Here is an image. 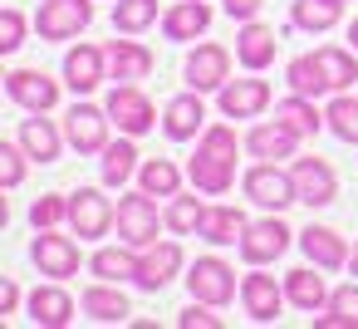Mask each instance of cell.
<instances>
[{"label": "cell", "instance_id": "47", "mask_svg": "<svg viewBox=\"0 0 358 329\" xmlns=\"http://www.w3.org/2000/svg\"><path fill=\"white\" fill-rule=\"evenodd\" d=\"M348 260H353V275H358V241H353V255H348Z\"/></svg>", "mask_w": 358, "mask_h": 329}, {"label": "cell", "instance_id": "1", "mask_svg": "<svg viewBox=\"0 0 358 329\" xmlns=\"http://www.w3.org/2000/svg\"><path fill=\"white\" fill-rule=\"evenodd\" d=\"M241 187H245V197H250L255 206H265V211H285L289 202H299V192H294V172H285L280 162H265V158L241 177Z\"/></svg>", "mask_w": 358, "mask_h": 329}, {"label": "cell", "instance_id": "17", "mask_svg": "<svg viewBox=\"0 0 358 329\" xmlns=\"http://www.w3.org/2000/svg\"><path fill=\"white\" fill-rule=\"evenodd\" d=\"M275 55H280V35H275L270 25H260V20H241L236 59H241L250 74H260V69H270V64H275Z\"/></svg>", "mask_w": 358, "mask_h": 329}, {"label": "cell", "instance_id": "12", "mask_svg": "<svg viewBox=\"0 0 358 329\" xmlns=\"http://www.w3.org/2000/svg\"><path fill=\"white\" fill-rule=\"evenodd\" d=\"M30 260H35V265H40V275H50V280H69V275H79V246H74L69 236H59L55 226L35 236Z\"/></svg>", "mask_w": 358, "mask_h": 329}, {"label": "cell", "instance_id": "15", "mask_svg": "<svg viewBox=\"0 0 358 329\" xmlns=\"http://www.w3.org/2000/svg\"><path fill=\"white\" fill-rule=\"evenodd\" d=\"M289 172H294V192H299L304 206H329L338 197V177L324 158H294Z\"/></svg>", "mask_w": 358, "mask_h": 329}, {"label": "cell", "instance_id": "5", "mask_svg": "<svg viewBox=\"0 0 358 329\" xmlns=\"http://www.w3.org/2000/svg\"><path fill=\"white\" fill-rule=\"evenodd\" d=\"M108 118L118 123V133H133V138H143V133H152L157 128V108H152V99L138 89V84H113V94H108Z\"/></svg>", "mask_w": 358, "mask_h": 329}, {"label": "cell", "instance_id": "46", "mask_svg": "<svg viewBox=\"0 0 358 329\" xmlns=\"http://www.w3.org/2000/svg\"><path fill=\"white\" fill-rule=\"evenodd\" d=\"M348 40H353V50H358V20H353V25H348Z\"/></svg>", "mask_w": 358, "mask_h": 329}, {"label": "cell", "instance_id": "40", "mask_svg": "<svg viewBox=\"0 0 358 329\" xmlns=\"http://www.w3.org/2000/svg\"><path fill=\"white\" fill-rule=\"evenodd\" d=\"M30 221H35V231H50V226H59V221H69V197H59V192H50V197H40V202L30 206Z\"/></svg>", "mask_w": 358, "mask_h": 329}, {"label": "cell", "instance_id": "45", "mask_svg": "<svg viewBox=\"0 0 358 329\" xmlns=\"http://www.w3.org/2000/svg\"><path fill=\"white\" fill-rule=\"evenodd\" d=\"M20 309V285L15 275H6V285H0V314H15Z\"/></svg>", "mask_w": 358, "mask_h": 329}, {"label": "cell", "instance_id": "20", "mask_svg": "<svg viewBox=\"0 0 358 329\" xmlns=\"http://www.w3.org/2000/svg\"><path fill=\"white\" fill-rule=\"evenodd\" d=\"M294 148H299V133H294L285 118H275V123H255V128L245 133V153H250V158H265V162L294 158Z\"/></svg>", "mask_w": 358, "mask_h": 329}, {"label": "cell", "instance_id": "16", "mask_svg": "<svg viewBox=\"0 0 358 329\" xmlns=\"http://www.w3.org/2000/svg\"><path fill=\"white\" fill-rule=\"evenodd\" d=\"M216 104H221L226 118H260L270 108V84L265 79H226Z\"/></svg>", "mask_w": 358, "mask_h": 329}, {"label": "cell", "instance_id": "27", "mask_svg": "<svg viewBox=\"0 0 358 329\" xmlns=\"http://www.w3.org/2000/svg\"><path fill=\"white\" fill-rule=\"evenodd\" d=\"M245 211L241 206H206V216H201V241H211V246H241V236H245Z\"/></svg>", "mask_w": 358, "mask_h": 329}, {"label": "cell", "instance_id": "39", "mask_svg": "<svg viewBox=\"0 0 358 329\" xmlns=\"http://www.w3.org/2000/svg\"><path fill=\"white\" fill-rule=\"evenodd\" d=\"M162 216H167V226H172L177 236H192V231H201V216H206V206H201L196 197H182V192H177V197H172V206H167Z\"/></svg>", "mask_w": 358, "mask_h": 329}, {"label": "cell", "instance_id": "22", "mask_svg": "<svg viewBox=\"0 0 358 329\" xmlns=\"http://www.w3.org/2000/svg\"><path fill=\"white\" fill-rule=\"evenodd\" d=\"M79 309L89 314V319H99V324H123L133 309H128V295L113 285V280H99V285H89L84 295H79Z\"/></svg>", "mask_w": 358, "mask_h": 329}, {"label": "cell", "instance_id": "36", "mask_svg": "<svg viewBox=\"0 0 358 329\" xmlns=\"http://www.w3.org/2000/svg\"><path fill=\"white\" fill-rule=\"evenodd\" d=\"M133 172H138V148H133V133H128V138H118V143L103 148V182L123 187Z\"/></svg>", "mask_w": 358, "mask_h": 329}, {"label": "cell", "instance_id": "25", "mask_svg": "<svg viewBox=\"0 0 358 329\" xmlns=\"http://www.w3.org/2000/svg\"><path fill=\"white\" fill-rule=\"evenodd\" d=\"M30 319H35L40 329H64V324L74 319V295H69L64 285H40V290L30 295Z\"/></svg>", "mask_w": 358, "mask_h": 329}, {"label": "cell", "instance_id": "13", "mask_svg": "<svg viewBox=\"0 0 358 329\" xmlns=\"http://www.w3.org/2000/svg\"><path fill=\"white\" fill-rule=\"evenodd\" d=\"M285 285H275V275H265L260 265L241 280V304H245V314L255 319V324H275L280 319V309H285Z\"/></svg>", "mask_w": 358, "mask_h": 329}, {"label": "cell", "instance_id": "43", "mask_svg": "<svg viewBox=\"0 0 358 329\" xmlns=\"http://www.w3.org/2000/svg\"><path fill=\"white\" fill-rule=\"evenodd\" d=\"M211 309H216V304L192 300V304L177 314V324H182V329H226V319H221V314H211Z\"/></svg>", "mask_w": 358, "mask_h": 329}, {"label": "cell", "instance_id": "10", "mask_svg": "<svg viewBox=\"0 0 358 329\" xmlns=\"http://www.w3.org/2000/svg\"><path fill=\"white\" fill-rule=\"evenodd\" d=\"M182 246L177 241H152L148 251H143V260H138V275H133V285L138 290H148V295H157V290H167L172 280H177V270H182Z\"/></svg>", "mask_w": 358, "mask_h": 329}, {"label": "cell", "instance_id": "26", "mask_svg": "<svg viewBox=\"0 0 358 329\" xmlns=\"http://www.w3.org/2000/svg\"><path fill=\"white\" fill-rule=\"evenodd\" d=\"M187 177H192L196 192H206V197H226L231 182H236V162H221V158H211V153H196V158L187 162Z\"/></svg>", "mask_w": 358, "mask_h": 329}, {"label": "cell", "instance_id": "33", "mask_svg": "<svg viewBox=\"0 0 358 329\" xmlns=\"http://www.w3.org/2000/svg\"><path fill=\"white\" fill-rule=\"evenodd\" d=\"M319 55V69H324V79H329V94H343L353 79H358V50H334V45H324V50H314Z\"/></svg>", "mask_w": 358, "mask_h": 329}, {"label": "cell", "instance_id": "30", "mask_svg": "<svg viewBox=\"0 0 358 329\" xmlns=\"http://www.w3.org/2000/svg\"><path fill=\"white\" fill-rule=\"evenodd\" d=\"M289 20L299 30H309V35H324V30H334L343 20V0H294Z\"/></svg>", "mask_w": 358, "mask_h": 329}, {"label": "cell", "instance_id": "31", "mask_svg": "<svg viewBox=\"0 0 358 329\" xmlns=\"http://www.w3.org/2000/svg\"><path fill=\"white\" fill-rule=\"evenodd\" d=\"M319 329H358V285H338L329 290L324 314H314Z\"/></svg>", "mask_w": 358, "mask_h": 329}, {"label": "cell", "instance_id": "11", "mask_svg": "<svg viewBox=\"0 0 358 329\" xmlns=\"http://www.w3.org/2000/svg\"><path fill=\"white\" fill-rule=\"evenodd\" d=\"M6 94H10V104H20L25 113H50V108L59 104V84H55L50 74H40V69H10V74H6Z\"/></svg>", "mask_w": 358, "mask_h": 329}, {"label": "cell", "instance_id": "28", "mask_svg": "<svg viewBox=\"0 0 358 329\" xmlns=\"http://www.w3.org/2000/svg\"><path fill=\"white\" fill-rule=\"evenodd\" d=\"M64 143H69V138H64V133H59V128H55L50 118H40V113L20 123V148H25V153H30L35 162H55Z\"/></svg>", "mask_w": 358, "mask_h": 329}, {"label": "cell", "instance_id": "24", "mask_svg": "<svg viewBox=\"0 0 358 329\" xmlns=\"http://www.w3.org/2000/svg\"><path fill=\"white\" fill-rule=\"evenodd\" d=\"M314 270H319V265L309 260V265H299V270L285 275V295H289V304L304 309V314H319V309L329 304V285H324V275H314Z\"/></svg>", "mask_w": 358, "mask_h": 329}, {"label": "cell", "instance_id": "23", "mask_svg": "<svg viewBox=\"0 0 358 329\" xmlns=\"http://www.w3.org/2000/svg\"><path fill=\"white\" fill-rule=\"evenodd\" d=\"M206 25H211V6H206V0H182V6L162 10V35L177 40V45L206 35Z\"/></svg>", "mask_w": 358, "mask_h": 329}, {"label": "cell", "instance_id": "41", "mask_svg": "<svg viewBox=\"0 0 358 329\" xmlns=\"http://www.w3.org/2000/svg\"><path fill=\"white\" fill-rule=\"evenodd\" d=\"M20 45H25V15L15 6H6L0 10V55H15Z\"/></svg>", "mask_w": 358, "mask_h": 329}, {"label": "cell", "instance_id": "19", "mask_svg": "<svg viewBox=\"0 0 358 329\" xmlns=\"http://www.w3.org/2000/svg\"><path fill=\"white\" fill-rule=\"evenodd\" d=\"M103 55H108V79H118V84H138L152 74V50L138 40H108Z\"/></svg>", "mask_w": 358, "mask_h": 329}, {"label": "cell", "instance_id": "8", "mask_svg": "<svg viewBox=\"0 0 358 329\" xmlns=\"http://www.w3.org/2000/svg\"><path fill=\"white\" fill-rule=\"evenodd\" d=\"M187 290L192 300H206V304H231L236 300V270L221 260V255H201L192 270H187Z\"/></svg>", "mask_w": 358, "mask_h": 329}, {"label": "cell", "instance_id": "6", "mask_svg": "<svg viewBox=\"0 0 358 329\" xmlns=\"http://www.w3.org/2000/svg\"><path fill=\"white\" fill-rule=\"evenodd\" d=\"M108 108H94V104H74L69 113H64V138H69V148L79 153V158H94V153H103L108 148Z\"/></svg>", "mask_w": 358, "mask_h": 329}, {"label": "cell", "instance_id": "38", "mask_svg": "<svg viewBox=\"0 0 358 329\" xmlns=\"http://www.w3.org/2000/svg\"><path fill=\"white\" fill-rule=\"evenodd\" d=\"M148 25H157V0H118L113 6V30L118 35H143Z\"/></svg>", "mask_w": 358, "mask_h": 329}, {"label": "cell", "instance_id": "34", "mask_svg": "<svg viewBox=\"0 0 358 329\" xmlns=\"http://www.w3.org/2000/svg\"><path fill=\"white\" fill-rule=\"evenodd\" d=\"M285 79H289V94H304V99L329 94V79H324V69H319V55H299V59H289Z\"/></svg>", "mask_w": 358, "mask_h": 329}, {"label": "cell", "instance_id": "9", "mask_svg": "<svg viewBox=\"0 0 358 329\" xmlns=\"http://www.w3.org/2000/svg\"><path fill=\"white\" fill-rule=\"evenodd\" d=\"M289 236H294V231H289L280 216L250 221L245 236H241V260H245V265H270V260H280V255L289 251Z\"/></svg>", "mask_w": 358, "mask_h": 329}, {"label": "cell", "instance_id": "35", "mask_svg": "<svg viewBox=\"0 0 358 329\" xmlns=\"http://www.w3.org/2000/svg\"><path fill=\"white\" fill-rule=\"evenodd\" d=\"M138 187L152 192V197H177V192H182V172H177V162H167V158H148V162L138 167Z\"/></svg>", "mask_w": 358, "mask_h": 329}, {"label": "cell", "instance_id": "18", "mask_svg": "<svg viewBox=\"0 0 358 329\" xmlns=\"http://www.w3.org/2000/svg\"><path fill=\"white\" fill-rule=\"evenodd\" d=\"M103 79H108V55L99 45H79V50L64 55V84L74 94H94Z\"/></svg>", "mask_w": 358, "mask_h": 329}, {"label": "cell", "instance_id": "42", "mask_svg": "<svg viewBox=\"0 0 358 329\" xmlns=\"http://www.w3.org/2000/svg\"><path fill=\"white\" fill-rule=\"evenodd\" d=\"M25 148H15V143H0V182L6 187H20L25 182Z\"/></svg>", "mask_w": 358, "mask_h": 329}, {"label": "cell", "instance_id": "44", "mask_svg": "<svg viewBox=\"0 0 358 329\" xmlns=\"http://www.w3.org/2000/svg\"><path fill=\"white\" fill-rule=\"evenodd\" d=\"M221 6H226V15H231V20H255L265 0H221Z\"/></svg>", "mask_w": 358, "mask_h": 329}, {"label": "cell", "instance_id": "2", "mask_svg": "<svg viewBox=\"0 0 358 329\" xmlns=\"http://www.w3.org/2000/svg\"><path fill=\"white\" fill-rule=\"evenodd\" d=\"M69 226H74L79 241H99V236H108V231L118 226V206H113L99 187H79V192L69 197Z\"/></svg>", "mask_w": 358, "mask_h": 329}, {"label": "cell", "instance_id": "14", "mask_svg": "<svg viewBox=\"0 0 358 329\" xmlns=\"http://www.w3.org/2000/svg\"><path fill=\"white\" fill-rule=\"evenodd\" d=\"M162 133H167L172 143H192V138H201V133H206V104H201V94H196V89L177 94V99L162 108Z\"/></svg>", "mask_w": 358, "mask_h": 329}, {"label": "cell", "instance_id": "21", "mask_svg": "<svg viewBox=\"0 0 358 329\" xmlns=\"http://www.w3.org/2000/svg\"><path fill=\"white\" fill-rule=\"evenodd\" d=\"M299 251H304V260H314L319 270L348 265V241H343L334 226H304V231H299Z\"/></svg>", "mask_w": 358, "mask_h": 329}, {"label": "cell", "instance_id": "4", "mask_svg": "<svg viewBox=\"0 0 358 329\" xmlns=\"http://www.w3.org/2000/svg\"><path fill=\"white\" fill-rule=\"evenodd\" d=\"M94 20V0H45V6L35 10V30L40 40H74L79 30H89Z\"/></svg>", "mask_w": 358, "mask_h": 329}, {"label": "cell", "instance_id": "3", "mask_svg": "<svg viewBox=\"0 0 358 329\" xmlns=\"http://www.w3.org/2000/svg\"><path fill=\"white\" fill-rule=\"evenodd\" d=\"M167 216H157V202H152V192H128L123 202H118V236L128 241V246H138V251H148L152 241H157V226H162Z\"/></svg>", "mask_w": 358, "mask_h": 329}, {"label": "cell", "instance_id": "37", "mask_svg": "<svg viewBox=\"0 0 358 329\" xmlns=\"http://www.w3.org/2000/svg\"><path fill=\"white\" fill-rule=\"evenodd\" d=\"M324 118H329V133L338 138V143H353L358 148V99L343 89V94H334V104L324 108Z\"/></svg>", "mask_w": 358, "mask_h": 329}, {"label": "cell", "instance_id": "32", "mask_svg": "<svg viewBox=\"0 0 358 329\" xmlns=\"http://www.w3.org/2000/svg\"><path fill=\"white\" fill-rule=\"evenodd\" d=\"M275 118H285V123H289L299 138H314V133L329 123V118L314 108V99H304V94H289V99H280V104H275Z\"/></svg>", "mask_w": 358, "mask_h": 329}, {"label": "cell", "instance_id": "7", "mask_svg": "<svg viewBox=\"0 0 358 329\" xmlns=\"http://www.w3.org/2000/svg\"><path fill=\"white\" fill-rule=\"evenodd\" d=\"M182 79L196 94H221V84L231 79V50L226 45H196L182 64Z\"/></svg>", "mask_w": 358, "mask_h": 329}, {"label": "cell", "instance_id": "29", "mask_svg": "<svg viewBox=\"0 0 358 329\" xmlns=\"http://www.w3.org/2000/svg\"><path fill=\"white\" fill-rule=\"evenodd\" d=\"M133 251H138V246H128V241H123V246H99V251H94V260H89V270H94L99 280L123 285V280H133V275H138V260H143V255H133Z\"/></svg>", "mask_w": 358, "mask_h": 329}]
</instances>
